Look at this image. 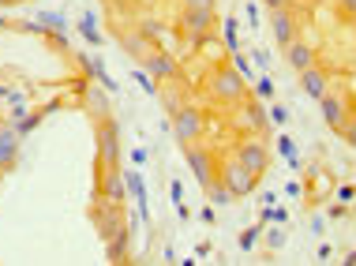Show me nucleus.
Returning a JSON list of instances; mask_svg holds the SVG:
<instances>
[{
    "label": "nucleus",
    "instance_id": "2eb2a0df",
    "mask_svg": "<svg viewBox=\"0 0 356 266\" xmlns=\"http://www.w3.org/2000/svg\"><path fill=\"white\" fill-rule=\"evenodd\" d=\"M19 158V128H0V165H15Z\"/></svg>",
    "mask_w": 356,
    "mask_h": 266
},
{
    "label": "nucleus",
    "instance_id": "2f4dec72",
    "mask_svg": "<svg viewBox=\"0 0 356 266\" xmlns=\"http://www.w3.org/2000/svg\"><path fill=\"white\" fill-rule=\"evenodd\" d=\"M218 0H180V8H214Z\"/></svg>",
    "mask_w": 356,
    "mask_h": 266
},
{
    "label": "nucleus",
    "instance_id": "423d86ee",
    "mask_svg": "<svg viewBox=\"0 0 356 266\" xmlns=\"http://www.w3.org/2000/svg\"><path fill=\"white\" fill-rule=\"evenodd\" d=\"M236 158L244 161V169H252L255 176H263L266 169H270V150H266L263 139H244L236 147Z\"/></svg>",
    "mask_w": 356,
    "mask_h": 266
},
{
    "label": "nucleus",
    "instance_id": "f257e3e1",
    "mask_svg": "<svg viewBox=\"0 0 356 266\" xmlns=\"http://www.w3.org/2000/svg\"><path fill=\"white\" fill-rule=\"evenodd\" d=\"M207 87H210V98H214V101H221V106H236V101L244 98L248 83H244V75H240L233 64H221V68L210 72Z\"/></svg>",
    "mask_w": 356,
    "mask_h": 266
},
{
    "label": "nucleus",
    "instance_id": "bb28decb",
    "mask_svg": "<svg viewBox=\"0 0 356 266\" xmlns=\"http://www.w3.org/2000/svg\"><path fill=\"white\" fill-rule=\"evenodd\" d=\"M233 68H236V72H240V75H244V79H248V75H252V60H248V56L236 49V53H233Z\"/></svg>",
    "mask_w": 356,
    "mask_h": 266
},
{
    "label": "nucleus",
    "instance_id": "c756f323",
    "mask_svg": "<svg viewBox=\"0 0 356 266\" xmlns=\"http://www.w3.org/2000/svg\"><path fill=\"white\" fill-rule=\"evenodd\" d=\"M259 98H274V79H270V75L259 79Z\"/></svg>",
    "mask_w": 356,
    "mask_h": 266
},
{
    "label": "nucleus",
    "instance_id": "b1692460",
    "mask_svg": "<svg viewBox=\"0 0 356 266\" xmlns=\"http://www.w3.org/2000/svg\"><path fill=\"white\" fill-rule=\"evenodd\" d=\"M277 150H282V154H285V158L296 165V142L289 139V135H277Z\"/></svg>",
    "mask_w": 356,
    "mask_h": 266
},
{
    "label": "nucleus",
    "instance_id": "1a4fd4ad",
    "mask_svg": "<svg viewBox=\"0 0 356 266\" xmlns=\"http://www.w3.org/2000/svg\"><path fill=\"white\" fill-rule=\"evenodd\" d=\"M296 31H300V19L289 12V8H274L270 12V34H274V42L282 45V49L289 42H296Z\"/></svg>",
    "mask_w": 356,
    "mask_h": 266
},
{
    "label": "nucleus",
    "instance_id": "9b49d317",
    "mask_svg": "<svg viewBox=\"0 0 356 266\" xmlns=\"http://www.w3.org/2000/svg\"><path fill=\"white\" fill-rule=\"evenodd\" d=\"M120 45H124V53H128L131 60H139V64L147 60L154 49H158V45H154L143 31H124V34H120Z\"/></svg>",
    "mask_w": 356,
    "mask_h": 266
},
{
    "label": "nucleus",
    "instance_id": "c85d7f7f",
    "mask_svg": "<svg viewBox=\"0 0 356 266\" xmlns=\"http://www.w3.org/2000/svg\"><path fill=\"white\" fill-rule=\"evenodd\" d=\"M341 135H345V142H349V147L356 150V117H349V124H345Z\"/></svg>",
    "mask_w": 356,
    "mask_h": 266
},
{
    "label": "nucleus",
    "instance_id": "f03ea898",
    "mask_svg": "<svg viewBox=\"0 0 356 266\" xmlns=\"http://www.w3.org/2000/svg\"><path fill=\"white\" fill-rule=\"evenodd\" d=\"M207 131V117L199 106H180L172 109V135H177L180 147H191V142H199Z\"/></svg>",
    "mask_w": 356,
    "mask_h": 266
},
{
    "label": "nucleus",
    "instance_id": "72a5a7b5",
    "mask_svg": "<svg viewBox=\"0 0 356 266\" xmlns=\"http://www.w3.org/2000/svg\"><path fill=\"white\" fill-rule=\"evenodd\" d=\"M266 222L282 225V222H285V210H274V206H266Z\"/></svg>",
    "mask_w": 356,
    "mask_h": 266
},
{
    "label": "nucleus",
    "instance_id": "7c9ffc66",
    "mask_svg": "<svg viewBox=\"0 0 356 266\" xmlns=\"http://www.w3.org/2000/svg\"><path fill=\"white\" fill-rule=\"evenodd\" d=\"M270 120H274V124H285V120H289V109H285V106H270Z\"/></svg>",
    "mask_w": 356,
    "mask_h": 266
},
{
    "label": "nucleus",
    "instance_id": "4468645a",
    "mask_svg": "<svg viewBox=\"0 0 356 266\" xmlns=\"http://www.w3.org/2000/svg\"><path fill=\"white\" fill-rule=\"evenodd\" d=\"M285 60L293 64L296 72H304V68H312V64H315V49H312L307 42H300V38H296V42L285 45Z\"/></svg>",
    "mask_w": 356,
    "mask_h": 266
},
{
    "label": "nucleus",
    "instance_id": "f3484780",
    "mask_svg": "<svg viewBox=\"0 0 356 266\" xmlns=\"http://www.w3.org/2000/svg\"><path fill=\"white\" fill-rule=\"evenodd\" d=\"M105 251H109V263H128V233H117L105 240Z\"/></svg>",
    "mask_w": 356,
    "mask_h": 266
},
{
    "label": "nucleus",
    "instance_id": "f704fd0d",
    "mask_svg": "<svg viewBox=\"0 0 356 266\" xmlns=\"http://www.w3.org/2000/svg\"><path fill=\"white\" fill-rule=\"evenodd\" d=\"M177 203H184V188H180L177 180H172V206H177Z\"/></svg>",
    "mask_w": 356,
    "mask_h": 266
},
{
    "label": "nucleus",
    "instance_id": "cd10ccee",
    "mask_svg": "<svg viewBox=\"0 0 356 266\" xmlns=\"http://www.w3.org/2000/svg\"><path fill=\"white\" fill-rule=\"evenodd\" d=\"M248 124H255V128H263V124H266L263 106H248Z\"/></svg>",
    "mask_w": 356,
    "mask_h": 266
},
{
    "label": "nucleus",
    "instance_id": "c9c22d12",
    "mask_svg": "<svg viewBox=\"0 0 356 266\" xmlns=\"http://www.w3.org/2000/svg\"><path fill=\"white\" fill-rule=\"evenodd\" d=\"M338 4H341V12H345V15H353V19H356V0H338Z\"/></svg>",
    "mask_w": 356,
    "mask_h": 266
},
{
    "label": "nucleus",
    "instance_id": "a211bd4d",
    "mask_svg": "<svg viewBox=\"0 0 356 266\" xmlns=\"http://www.w3.org/2000/svg\"><path fill=\"white\" fill-rule=\"evenodd\" d=\"M207 199H210V206H225V203H233V192H229V188L225 184H221V180L214 176V180H210V184H207Z\"/></svg>",
    "mask_w": 356,
    "mask_h": 266
},
{
    "label": "nucleus",
    "instance_id": "6ab92c4d",
    "mask_svg": "<svg viewBox=\"0 0 356 266\" xmlns=\"http://www.w3.org/2000/svg\"><path fill=\"white\" fill-rule=\"evenodd\" d=\"M124 180H128V192L136 195V203H139L143 217H150V210H147V188H143V176H139V173H128Z\"/></svg>",
    "mask_w": 356,
    "mask_h": 266
},
{
    "label": "nucleus",
    "instance_id": "a878e982",
    "mask_svg": "<svg viewBox=\"0 0 356 266\" xmlns=\"http://www.w3.org/2000/svg\"><path fill=\"white\" fill-rule=\"evenodd\" d=\"M255 240H259V225H255V229H244V233H240V251H252Z\"/></svg>",
    "mask_w": 356,
    "mask_h": 266
},
{
    "label": "nucleus",
    "instance_id": "5701e85b",
    "mask_svg": "<svg viewBox=\"0 0 356 266\" xmlns=\"http://www.w3.org/2000/svg\"><path fill=\"white\" fill-rule=\"evenodd\" d=\"M79 31H83V38H90V42H102V34H98V15H94V12L83 15Z\"/></svg>",
    "mask_w": 356,
    "mask_h": 266
},
{
    "label": "nucleus",
    "instance_id": "0eeeda50",
    "mask_svg": "<svg viewBox=\"0 0 356 266\" xmlns=\"http://www.w3.org/2000/svg\"><path fill=\"white\" fill-rule=\"evenodd\" d=\"M143 72H147L150 79H158V83H177V75H180L177 60H172V53L161 49V45L147 56V60H143Z\"/></svg>",
    "mask_w": 356,
    "mask_h": 266
},
{
    "label": "nucleus",
    "instance_id": "473e14b6",
    "mask_svg": "<svg viewBox=\"0 0 356 266\" xmlns=\"http://www.w3.org/2000/svg\"><path fill=\"white\" fill-rule=\"evenodd\" d=\"M252 60L259 64V68H270V56H266V49H255V53H252Z\"/></svg>",
    "mask_w": 356,
    "mask_h": 266
},
{
    "label": "nucleus",
    "instance_id": "aec40b11",
    "mask_svg": "<svg viewBox=\"0 0 356 266\" xmlns=\"http://www.w3.org/2000/svg\"><path fill=\"white\" fill-rule=\"evenodd\" d=\"M38 26H42V31H49V34H60V38H64V15H56V12H42V15H38Z\"/></svg>",
    "mask_w": 356,
    "mask_h": 266
},
{
    "label": "nucleus",
    "instance_id": "dca6fc26",
    "mask_svg": "<svg viewBox=\"0 0 356 266\" xmlns=\"http://www.w3.org/2000/svg\"><path fill=\"white\" fill-rule=\"evenodd\" d=\"M86 109H90L94 120H109V98H105V87H102V83L86 90Z\"/></svg>",
    "mask_w": 356,
    "mask_h": 266
},
{
    "label": "nucleus",
    "instance_id": "6e6552de",
    "mask_svg": "<svg viewBox=\"0 0 356 266\" xmlns=\"http://www.w3.org/2000/svg\"><path fill=\"white\" fill-rule=\"evenodd\" d=\"M188 150V169L195 173V180L199 184H210V180L218 176V165H214V154H210L207 147H199V142H191V147H184Z\"/></svg>",
    "mask_w": 356,
    "mask_h": 266
},
{
    "label": "nucleus",
    "instance_id": "7ed1b4c3",
    "mask_svg": "<svg viewBox=\"0 0 356 266\" xmlns=\"http://www.w3.org/2000/svg\"><path fill=\"white\" fill-rule=\"evenodd\" d=\"M218 180L240 199V195H252V192H255V180H259V176L252 173V169H244V161L233 154V158H225V161L218 165Z\"/></svg>",
    "mask_w": 356,
    "mask_h": 266
},
{
    "label": "nucleus",
    "instance_id": "412c9836",
    "mask_svg": "<svg viewBox=\"0 0 356 266\" xmlns=\"http://www.w3.org/2000/svg\"><path fill=\"white\" fill-rule=\"evenodd\" d=\"M83 64H86V72H90V75H94V79L102 83L105 90H113V79H109V75H105V68H102V60H98V56H86Z\"/></svg>",
    "mask_w": 356,
    "mask_h": 266
},
{
    "label": "nucleus",
    "instance_id": "39448f33",
    "mask_svg": "<svg viewBox=\"0 0 356 266\" xmlns=\"http://www.w3.org/2000/svg\"><path fill=\"white\" fill-rule=\"evenodd\" d=\"M98 158L102 165H120V124L98 120Z\"/></svg>",
    "mask_w": 356,
    "mask_h": 266
},
{
    "label": "nucleus",
    "instance_id": "20e7f679",
    "mask_svg": "<svg viewBox=\"0 0 356 266\" xmlns=\"http://www.w3.org/2000/svg\"><path fill=\"white\" fill-rule=\"evenodd\" d=\"M214 26V8H180V19H177V31L188 38V42H203Z\"/></svg>",
    "mask_w": 356,
    "mask_h": 266
},
{
    "label": "nucleus",
    "instance_id": "4be33fe9",
    "mask_svg": "<svg viewBox=\"0 0 356 266\" xmlns=\"http://www.w3.org/2000/svg\"><path fill=\"white\" fill-rule=\"evenodd\" d=\"M139 31H143V34H147V38H150V42H154V45H158V42H161V38H165V26H161V23H158V19H143V23H139Z\"/></svg>",
    "mask_w": 356,
    "mask_h": 266
},
{
    "label": "nucleus",
    "instance_id": "f8f14e48",
    "mask_svg": "<svg viewBox=\"0 0 356 266\" xmlns=\"http://www.w3.org/2000/svg\"><path fill=\"white\" fill-rule=\"evenodd\" d=\"M300 87H304L307 98H315V101H319L323 94L330 90V75H326V72L319 68V64H312V68H304V72H300Z\"/></svg>",
    "mask_w": 356,
    "mask_h": 266
},
{
    "label": "nucleus",
    "instance_id": "4c0bfd02",
    "mask_svg": "<svg viewBox=\"0 0 356 266\" xmlns=\"http://www.w3.org/2000/svg\"><path fill=\"white\" fill-rule=\"evenodd\" d=\"M263 4H266V8H270V12H274V8H289V0H263Z\"/></svg>",
    "mask_w": 356,
    "mask_h": 266
},
{
    "label": "nucleus",
    "instance_id": "e433bc0d",
    "mask_svg": "<svg viewBox=\"0 0 356 266\" xmlns=\"http://www.w3.org/2000/svg\"><path fill=\"white\" fill-rule=\"evenodd\" d=\"M285 244V233H270V248H282Z\"/></svg>",
    "mask_w": 356,
    "mask_h": 266
},
{
    "label": "nucleus",
    "instance_id": "ddd939ff",
    "mask_svg": "<svg viewBox=\"0 0 356 266\" xmlns=\"http://www.w3.org/2000/svg\"><path fill=\"white\" fill-rule=\"evenodd\" d=\"M124 192H128V180L120 176V169H109V173L102 176V199H109V203L124 206Z\"/></svg>",
    "mask_w": 356,
    "mask_h": 266
},
{
    "label": "nucleus",
    "instance_id": "393cba45",
    "mask_svg": "<svg viewBox=\"0 0 356 266\" xmlns=\"http://www.w3.org/2000/svg\"><path fill=\"white\" fill-rule=\"evenodd\" d=\"M225 45H229V53L240 49L236 45V19H225Z\"/></svg>",
    "mask_w": 356,
    "mask_h": 266
},
{
    "label": "nucleus",
    "instance_id": "9d476101",
    "mask_svg": "<svg viewBox=\"0 0 356 266\" xmlns=\"http://www.w3.org/2000/svg\"><path fill=\"white\" fill-rule=\"evenodd\" d=\"M319 106H323V120L330 124L334 131H345V124H349V117H353V109H349V101L338 98V94H330L326 90L323 98H319Z\"/></svg>",
    "mask_w": 356,
    "mask_h": 266
}]
</instances>
